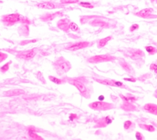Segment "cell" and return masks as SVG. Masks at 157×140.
Masks as SVG:
<instances>
[{"label":"cell","mask_w":157,"mask_h":140,"mask_svg":"<svg viewBox=\"0 0 157 140\" xmlns=\"http://www.w3.org/2000/svg\"><path fill=\"white\" fill-rule=\"evenodd\" d=\"M122 106V108L125 111H133L135 110V107L134 105H131L129 102H126Z\"/></svg>","instance_id":"cell-14"},{"label":"cell","mask_w":157,"mask_h":140,"mask_svg":"<svg viewBox=\"0 0 157 140\" xmlns=\"http://www.w3.org/2000/svg\"><path fill=\"white\" fill-rule=\"evenodd\" d=\"M7 57H8V55H7L6 54L2 52H0V62H1L2 61H3L4 60L6 59Z\"/></svg>","instance_id":"cell-25"},{"label":"cell","mask_w":157,"mask_h":140,"mask_svg":"<svg viewBox=\"0 0 157 140\" xmlns=\"http://www.w3.org/2000/svg\"><path fill=\"white\" fill-rule=\"evenodd\" d=\"M48 78H49V80L52 81V82L54 83L55 84H57V85H60V84H61L63 83V81L59 79V78H56V77L54 76H49Z\"/></svg>","instance_id":"cell-18"},{"label":"cell","mask_w":157,"mask_h":140,"mask_svg":"<svg viewBox=\"0 0 157 140\" xmlns=\"http://www.w3.org/2000/svg\"><path fill=\"white\" fill-rule=\"evenodd\" d=\"M96 81L98 83L101 84H104L106 85H109V86H115V85H114L113 81L112 80H96Z\"/></svg>","instance_id":"cell-15"},{"label":"cell","mask_w":157,"mask_h":140,"mask_svg":"<svg viewBox=\"0 0 157 140\" xmlns=\"http://www.w3.org/2000/svg\"><path fill=\"white\" fill-rule=\"evenodd\" d=\"M136 139H138L139 140L144 139V137L143 136V135H142V134L140 132L136 133Z\"/></svg>","instance_id":"cell-24"},{"label":"cell","mask_w":157,"mask_h":140,"mask_svg":"<svg viewBox=\"0 0 157 140\" xmlns=\"http://www.w3.org/2000/svg\"><path fill=\"white\" fill-rule=\"evenodd\" d=\"M54 66L59 75L67 73L71 68V64L70 62L63 57L57 60L56 62L54 63Z\"/></svg>","instance_id":"cell-1"},{"label":"cell","mask_w":157,"mask_h":140,"mask_svg":"<svg viewBox=\"0 0 157 140\" xmlns=\"http://www.w3.org/2000/svg\"><path fill=\"white\" fill-rule=\"evenodd\" d=\"M37 6L39 8L44 9H54L55 8V6L54 4L50 2H44L38 4Z\"/></svg>","instance_id":"cell-9"},{"label":"cell","mask_w":157,"mask_h":140,"mask_svg":"<svg viewBox=\"0 0 157 140\" xmlns=\"http://www.w3.org/2000/svg\"><path fill=\"white\" fill-rule=\"evenodd\" d=\"M111 39V36L107 37V38L102 39H101L100 41H99V42H98V48H102V47H104L105 45L107 44V43L109 42Z\"/></svg>","instance_id":"cell-13"},{"label":"cell","mask_w":157,"mask_h":140,"mask_svg":"<svg viewBox=\"0 0 157 140\" xmlns=\"http://www.w3.org/2000/svg\"><path fill=\"white\" fill-rule=\"evenodd\" d=\"M90 43L88 42H79L75 43L67 47V49L70 51H76L78 50L86 48L89 45Z\"/></svg>","instance_id":"cell-5"},{"label":"cell","mask_w":157,"mask_h":140,"mask_svg":"<svg viewBox=\"0 0 157 140\" xmlns=\"http://www.w3.org/2000/svg\"><path fill=\"white\" fill-rule=\"evenodd\" d=\"M145 50H146V51H147L149 55H154V54L157 53L156 48L152 46L145 47Z\"/></svg>","instance_id":"cell-16"},{"label":"cell","mask_w":157,"mask_h":140,"mask_svg":"<svg viewBox=\"0 0 157 140\" xmlns=\"http://www.w3.org/2000/svg\"><path fill=\"white\" fill-rule=\"evenodd\" d=\"M144 109L152 115H157V105L152 103L145 104L144 106Z\"/></svg>","instance_id":"cell-7"},{"label":"cell","mask_w":157,"mask_h":140,"mask_svg":"<svg viewBox=\"0 0 157 140\" xmlns=\"http://www.w3.org/2000/svg\"><path fill=\"white\" fill-rule=\"evenodd\" d=\"M151 71H153L156 74H157V64H152L150 67Z\"/></svg>","instance_id":"cell-27"},{"label":"cell","mask_w":157,"mask_h":140,"mask_svg":"<svg viewBox=\"0 0 157 140\" xmlns=\"http://www.w3.org/2000/svg\"><path fill=\"white\" fill-rule=\"evenodd\" d=\"M133 125V122H131V121H125V122H124L123 125L124 128H125V130H131V128H132Z\"/></svg>","instance_id":"cell-17"},{"label":"cell","mask_w":157,"mask_h":140,"mask_svg":"<svg viewBox=\"0 0 157 140\" xmlns=\"http://www.w3.org/2000/svg\"><path fill=\"white\" fill-rule=\"evenodd\" d=\"M71 83H72L74 86L76 87L77 88V89L79 91V92H81L82 95H84L85 97H88V90L87 87L85 86V85H84L82 82L81 81L76 80H74L71 81Z\"/></svg>","instance_id":"cell-4"},{"label":"cell","mask_w":157,"mask_h":140,"mask_svg":"<svg viewBox=\"0 0 157 140\" xmlns=\"http://www.w3.org/2000/svg\"><path fill=\"white\" fill-rule=\"evenodd\" d=\"M89 107L94 110L105 111L111 110L114 108V105L109 103L104 102H95L89 105Z\"/></svg>","instance_id":"cell-2"},{"label":"cell","mask_w":157,"mask_h":140,"mask_svg":"<svg viewBox=\"0 0 157 140\" xmlns=\"http://www.w3.org/2000/svg\"><path fill=\"white\" fill-rule=\"evenodd\" d=\"M20 15L18 14H11V15L5 17V20L9 23H14L20 20Z\"/></svg>","instance_id":"cell-8"},{"label":"cell","mask_w":157,"mask_h":140,"mask_svg":"<svg viewBox=\"0 0 157 140\" xmlns=\"http://www.w3.org/2000/svg\"><path fill=\"white\" fill-rule=\"evenodd\" d=\"M9 63H7L5 64L3 67H1V68H0V71H1L2 72H6L8 69H9Z\"/></svg>","instance_id":"cell-23"},{"label":"cell","mask_w":157,"mask_h":140,"mask_svg":"<svg viewBox=\"0 0 157 140\" xmlns=\"http://www.w3.org/2000/svg\"><path fill=\"white\" fill-rule=\"evenodd\" d=\"M138 28H139V25H137V24H134V25H133L131 26L130 31H135V30H136V29H138Z\"/></svg>","instance_id":"cell-28"},{"label":"cell","mask_w":157,"mask_h":140,"mask_svg":"<svg viewBox=\"0 0 157 140\" xmlns=\"http://www.w3.org/2000/svg\"><path fill=\"white\" fill-rule=\"evenodd\" d=\"M121 65H122V67L123 68L125 71H127V72H128L129 73L131 72V71H132V68H131V67L129 65V64H127L126 62H124L123 63L121 64Z\"/></svg>","instance_id":"cell-19"},{"label":"cell","mask_w":157,"mask_h":140,"mask_svg":"<svg viewBox=\"0 0 157 140\" xmlns=\"http://www.w3.org/2000/svg\"><path fill=\"white\" fill-rule=\"evenodd\" d=\"M36 55V52L34 51V50H31L27 51H23V52L20 53L18 54L17 56L21 59H23L25 60H29L32 59Z\"/></svg>","instance_id":"cell-6"},{"label":"cell","mask_w":157,"mask_h":140,"mask_svg":"<svg viewBox=\"0 0 157 140\" xmlns=\"http://www.w3.org/2000/svg\"><path fill=\"white\" fill-rule=\"evenodd\" d=\"M69 28L70 29H71L73 31H77L78 29V26H77V25L75 24V23H74V22H72L70 23V25L69 26Z\"/></svg>","instance_id":"cell-20"},{"label":"cell","mask_w":157,"mask_h":140,"mask_svg":"<svg viewBox=\"0 0 157 140\" xmlns=\"http://www.w3.org/2000/svg\"><path fill=\"white\" fill-rule=\"evenodd\" d=\"M80 6H83L84 8H93V6H92V4L89 3H85V2H81V3L79 4Z\"/></svg>","instance_id":"cell-21"},{"label":"cell","mask_w":157,"mask_h":140,"mask_svg":"<svg viewBox=\"0 0 157 140\" xmlns=\"http://www.w3.org/2000/svg\"><path fill=\"white\" fill-rule=\"evenodd\" d=\"M124 80L126 81H130V82H136V80L134 78H124Z\"/></svg>","instance_id":"cell-29"},{"label":"cell","mask_w":157,"mask_h":140,"mask_svg":"<svg viewBox=\"0 0 157 140\" xmlns=\"http://www.w3.org/2000/svg\"><path fill=\"white\" fill-rule=\"evenodd\" d=\"M100 97H99V100H100L101 101H102V100H103L104 99V96L103 95H101V96H99Z\"/></svg>","instance_id":"cell-30"},{"label":"cell","mask_w":157,"mask_h":140,"mask_svg":"<svg viewBox=\"0 0 157 140\" xmlns=\"http://www.w3.org/2000/svg\"><path fill=\"white\" fill-rule=\"evenodd\" d=\"M115 59V58L109 55H97L91 57L88 59V61L90 63H99V62H107Z\"/></svg>","instance_id":"cell-3"},{"label":"cell","mask_w":157,"mask_h":140,"mask_svg":"<svg viewBox=\"0 0 157 140\" xmlns=\"http://www.w3.org/2000/svg\"><path fill=\"white\" fill-rule=\"evenodd\" d=\"M61 2L64 4H72L78 3V0H61Z\"/></svg>","instance_id":"cell-22"},{"label":"cell","mask_w":157,"mask_h":140,"mask_svg":"<svg viewBox=\"0 0 157 140\" xmlns=\"http://www.w3.org/2000/svg\"><path fill=\"white\" fill-rule=\"evenodd\" d=\"M139 127L143 130L148 131L150 132H155V128L152 125H147V124H140Z\"/></svg>","instance_id":"cell-12"},{"label":"cell","mask_w":157,"mask_h":140,"mask_svg":"<svg viewBox=\"0 0 157 140\" xmlns=\"http://www.w3.org/2000/svg\"><path fill=\"white\" fill-rule=\"evenodd\" d=\"M113 81L114 85H115L116 87H119V88H123V86H124V85L122 83V82L120 81H115V80H112Z\"/></svg>","instance_id":"cell-26"},{"label":"cell","mask_w":157,"mask_h":140,"mask_svg":"<svg viewBox=\"0 0 157 140\" xmlns=\"http://www.w3.org/2000/svg\"><path fill=\"white\" fill-rule=\"evenodd\" d=\"M25 93V91L22 89H13L11 91H7L5 93V95L6 96H14V95H20L22 94Z\"/></svg>","instance_id":"cell-10"},{"label":"cell","mask_w":157,"mask_h":140,"mask_svg":"<svg viewBox=\"0 0 157 140\" xmlns=\"http://www.w3.org/2000/svg\"><path fill=\"white\" fill-rule=\"evenodd\" d=\"M151 12H152V9H143L140 11L138 14V15L140 17L145 18V17H147L150 14Z\"/></svg>","instance_id":"cell-11"}]
</instances>
